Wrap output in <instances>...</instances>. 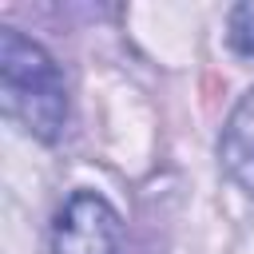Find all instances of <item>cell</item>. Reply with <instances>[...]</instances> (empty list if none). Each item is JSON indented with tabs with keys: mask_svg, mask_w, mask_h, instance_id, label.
Wrapping results in <instances>:
<instances>
[{
	"mask_svg": "<svg viewBox=\"0 0 254 254\" xmlns=\"http://www.w3.org/2000/svg\"><path fill=\"white\" fill-rule=\"evenodd\" d=\"M0 95L4 111L40 143H56L67 127V87L60 64L24 32H0Z\"/></svg>",
	"mask_w": 254,
	"mask_h": 254,
	"instance_id": "obj_1",
	"label": "cell"
},
{
	"mask_svg": "<svg viewBox=\"0 0 254 254\" xmlns=\"http://www.w3.org/2000/svg\"><path fill=\"white\" fill-rule=\"evenodd\" d=\"M52 254H123V222L95 190H75L52 226Z\"/></svg>",
	"mask_w": 254,
	"mask_h": 254,
	"instance_id": "obj_2",
	"label": "cell"
},
{
	"mask_svg": "<svg viewBox=\"0 0 254 254\" xmlns=\"http://www.w3.org/2000/svg\"><path fill=\"white\" fill-rule=\"evenodd\" d=\"M222 167L226 175L254 198V87L238 99V107L230 111L226 127H222V143H218Z\"/></svg>",
	"mask_w": 254,
	"mask_h": 254,
	"instance_id": "obj_3",
	"label": "cell"
},
{
	"mask_svg": "<svg viewBox=\"0 0 254 254\" xmlns=\"http://www.w3.org/2000/svg\"><path fill=\"white\" fill-rule=\"evenodd\" d=\"M226 40L238 56H254V4H234L230 8V24H226Z\"/></svg>",
	"mask_w": 254,
	"mask_h": 254,
	"instance_id": "obj_4",
	"label": "cell"
}]
</instances>
